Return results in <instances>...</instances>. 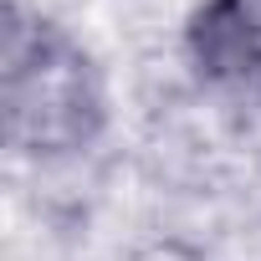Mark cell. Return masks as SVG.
Returning a JSON list of instances; mask_svg holds the SVG:
<instances>
[{
    "mask_svg": "<svg viewBox=\"0 0 261 261\" xmlns=\"http://www.w3.org/2000/svg\"><path fill=\"white\" fill-rule=\"evenodd\" d=\"M108 77L51 16L11 0L0 26V134L16 159L67 164L108 134Z\"/></svg>",
    "mask_w": 261,
    "mask_h": 261,
    "instance_id": "cell-1",
    "label": "cell"
},
{
    "mask_svg": "<svg viewBox=\"0 0 261 261\" xmlns=\"http://www.w3.org/2000/svg\"><path fill=\"white\" fill-rule=\"evenodd\" d=\"M179 51L205 97L261 108V0H195Z\"/></svg>",
    "mask_w": 261,
    "mask_h": 261,
    "instance_id": "cell-2",
    "label": "cell"
},
{
    "mask_svg": "<svg viewBox=\"0 0 261 261\" xmlns=\"http://www.w3.org/2000/svg\"><path fill=\"white\" fill-rule=\"evenodd\" d=\"M128 261H210L195 241H185V236H159V241H144V246H134V256Z\"/></svg>",
    "mask_w": 261,
    "mask_h": 261,
    "instance_id": "cell-3",
    "label": "cell"
}]
</instances>
